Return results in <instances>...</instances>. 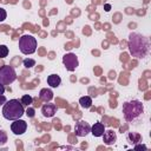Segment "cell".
<instances>
[{"label":"cell","mask_w":151,"mask_h":151,"mask_svg":"<svg viewBox=\"0 0 151 151\" xmlns=\"http://www.w3.org/2000/svg\"><path fill=\"white\" fill-rule=\"evenodd\" d=\"M133 147H134V150H139V149L146 150V149H147V147H146V145H144V144H139V143L134 144V145H133Z\"/></svg>","instance_id":"obj_22"},{"label":"cell","mask_w":151,"mask_h":151,"mask_svg":"<svg viewBox=\"0 0 151 151\" xmlns=\"http://www.w3.org/2000/svg\"><path fill=\"white\" fill-rule=\"evenodd\" d=\"M4 92H5V85L0 83V96L4 94Z\"/></svg>","instance_id":"obj_24"},{"label":"cell","mask_w":151,"mask_h":151,"mask_svg":"<svg viewBox=\"0 0 151 151\" xmlns=\"http://www.w3.org/2000/svg\"><path fill=\"white\" fill-rule=\"evenodd\" d=\"M17 79V73L14 68L9 65L0 67V83L4 85H9Z\"/></svg>","instance_id":"obj_5"},{"label":"cell","mask_w":151,"mask_h":151,"mask_svg":"<svg viewBox=\"0 0 151 151\" xmlns=\"http://www.w3.org/2000/svg\"><path fill=\"white\" fill-rule=\"evenodd\" d=\"M47 84L51 86V87H58L60 84H61V79L58 74H50L47 77Z\"/></svg>","instance_id":"obj_14"},{"label":"cell","mask_w":151,"mask_h":151,"mask_svg":"<svg viewBox=\"0 0 151 151\" xmlns=\"http://www.w3.org/2000/svg\"><path fill=\"white\" fill-rule=\"evenodd\" d=\"M104 8H105V11H106V12H109V11L111 9V5H109V4H106V5L104 6Z\"/></svg>","instance_id":"obj_25"},{"label":"cell","mask_w":151,"mask_h":151,"mask_svg":"<svg viewBox=\"0 0 151 151\" xmlns=\"http://www.w3.org/2000/svg\"><path fill=\"white\" fill-rule=\"evenodd\" d=\"M20 101H21V104H22L24 106H29V105L32 104V101H33V98H32L29 94H24V96L21 97Z\"/></svg>","instance_id":"obj_16"},{"label":"cell","mask_w":151,"mask_h":151,"mask_svg":"<svg viewBox=\"0 0 151 151\" xmlns=\"http://www.w3.org/2000/svg\"><path fill=\"white\" fill-rule=\"evenodd\" d=\"M129 51L130 54L137 59L147 57L150 53V40L147 37L132 32L129 35Z\"/></svg>","instance_id":"obj_1"},{"label":"cell","mask_w":151,"mask_h":151,"mask_svg":"<svg viewBox=\"0 0 151 151\" xmlns=\"http://www.w3.org/2000/svg\"><path fill=\"white\" fill-rule=\"evenodd\" d=\"M22 64H24V66H25L26 68H31V67L35 66V60L32 59V58H26V59H24Z\"/></svg>","instance_id":"obj_17"},{"label":"cell","mask_w":151,"mask_h":151,"mask_svg":"<svg viewBox=\"0 0 151 151\" xmlns=\"http://www.w3.org/2000/svg\"><path fill=\"white\" fill-rule=\"evenodd\" d=\"M25 113V107L21 104L20 100L18 99H11L7 100L4 104L2 107V116L5 119L7 120H15L22 117V114Z\"/></svg>","instance_id":"obj_3"},{"label":"cell","mask_w":151,"mask_h":151,"mask_svg":"<svg viewBox=\"0 0 151 151\" xmlns=\"http://www.w3.org/2000/svg\"><path fill=\"white\" fill-rule=\"evenodd\" d=\"M11 130L14 134L19 136V134H24L27 130V123L22 119H15L13 120V123L11 124Z\"/></svg>","instance_id":"obj_8"},{"label":"cell","mask_w":151,"mask_h":151,"mask_svg":"<svg viewBox=\"0 0 151 151\" xmlns=\"http://www.w3.org/2000/svg\"><path fill=\"white\" fill-rule=\"evenodd\" d=\"M8 55V47L6 45H0V58H5Z\"/></svg>","instance_id":"obj_18"},{"label":"cell","mask_w":151,"mask_h":151,"mask_svg":"<svg viewBox=\"0 0 151 151\" xmlns=\"http://www.w3.org/2000/svg\"><path fill=\"white\" fill-rule=\"evenodd\" d=\"M105 131V127L101 123H94L92 126H91V133L94 136V137H101L103 133Z\"/></svg>","instance_id":"obj_12"},{"label":"cell","mask_w":151,"mask_h":151,"mask_svg":"<svg viewBox=\"0 0 151 151\" xmlns=\"http://www.w3.org/2000/svg\"><path fill=\"white\" fill-rule=\"evenodd\" d=\"M123 114L124 119L129 123H137L144 117V104L140 100L132 99L123 104Z\"/></svg>","instance_id":"obj_2"},{"label":"cell","mask_w":151,"mask_h":151,"mask_svg":"<svg viewBox=\"0 0 151 151\" xmlns=\"http://www.w3.org/2000/svg\"><path fill=\"white\" fill-rule=\"evenodd\" d=\"M74 132H76V136L78 137H85L91 132V125L85 120H80L76 124Z\"/></svg>","instance_id":"obj_7"},{"label":"cell","mask_w":151,"mask_h":151,"mask_svg":"<svg viewBox=\"0 0 151 151\" xmlns=\"http://www.w3.org/2000/svg\"><path fill=\"white\" fill-rule=\"evenodd\" d=\"M79 104H80V106L84 107V109H90V107L92 106V99H91V97H88V96L81 97V98L79 99Z\"/></svg>","instance_id":"obj_15"},{"label":"cell","mask_w":151,"mask_h":151,"mask_svg":"<svg viewBox=\"0 0 151 151\" xmlns=\"http://www.w3.org/2000/svg\"><path fill=\"white\" fill-rule=\"evenodd\" d=\"M7 143V133L4 130H0V145H5Z\"/></svg>","instance_id":"obj_19"},{"label":"cell","mask_w":151,"mask_h":151,"mask_svg":"<svg viewBox=\"0 0 151 151\" xmlns=\"http://www.w3.org/2000/svg\"><path fill=\"white\" fill-rule=\"evenodd\" d=\"M126 139L129 142V144L134 145L137 143H142V136L138 132H129L126 136Z\"/></svg>","instance_id":"obj_13"},{"label":"cell","mask_w":151,"mask_h":151,"mask_svg":"<svg viewBox=\"0 0 151 151\" xmlns=\"http://www.w3.org/2000/svg\"><path fill=\"white\" fill-rule=\"evenodd\" d=\"M63 64L66 67L67 71L73 72L76 71V68L79 66V61H78V57L74 53H66L63 57Z\"/></svg>","instance_id":"obj_6"},{"label":"cell","mask_w":151,"mask_h":151,"mask_svg":"<svg viewBox=\"0 0 151 151\" xmlns=\"http://www.w3.org/2000/svg\"><path fill=\"white\" fill-rule=\"evenodd\" d=\"M19 50L22 54H33L37 50V39L31 34H24L19 39Z\"/></svg>","instance_id":"obj_4"},{"label":"cell","mask_w":151,"mask_h":151,"mask_svg":"<svg viewBox=\"0 0 151 151\" xmlns=\"http://www.w3.org/2000/svg\"><path fill=\"white\" fill-rule=\"evenodd\" d=\"M41 113L46 118H52L57 113V106L55 104H51L50 101L47 104H44L41 107Z\"/></svg>","instance_id":"obj_9"},{"label":"cell","mask_w":151,"mask_h":151,"mask_svg":"<svg viewBox=\"0 0 151 151\" xmlns=\"http://www.w3.org/2000/svg\"><path fill=\"white\" fill-rule=\"evenodd\" d=\"M101 137H103V142L106 145H113L117 140V134L113 130H105Z\"/></svg>","instance_id":"obj_10"},{"label":"cell","mask_w":151,"mask_h":151,"mask_svg":"<svg viewBox=\"0 0 151 151\" xmlns=\"http://www.w3.org/2000/svg\"><path fill=\"white\" fill-rule=\"evenodd\" d=\"M6 101H7L6 97H5L4 94H1V96H0V105H4V104H5Z\"/></svg>","instance_id":"obj_23"},{"label":"cell","mask_w":151,"mask_h":151,"mask_svg":"<svg viewBox=\"0 0 151 151\" xmlns=\"http://www.w3.org/2000/svg\"><path fill=\"white\" fill-rule=\"evenodd\" d=\"M6 18H7V13H6V11H5L2 7H0V22L5 21Z\"/></svg>","instance_id":"obj_21"},{"label":"cell","mask_w":151,"mask_h":151,"mask_svg":"<svg viewBox=\"0 0 151 151\" xmlns=\"http://www.w3.org/2000/svg\"><path fill=\"white\" fill-rule=\"evenodd\" d=\"M25 112H26V116H27L28 118H33V117H34V113H35L34 109H33V107H29V106L27 107V110H26Z\"/></svg>","instance_id":"obj_20"},{"label":"cell","mask_w":151,"mask_h":151,"mask_svg":"<svg viewBox=\"0 0 151 151\" xmlns=\"http://www.w3.org/2000/svg\"><path fill=\"white\" fill-rule=\"evenodd\" d=\"M39 98L42 101H45V103L51 101L53 99V92H52V90H50V88H41L40 92H39Z\"/></svg>","instance_id":"obj_11"}]
</instances>
